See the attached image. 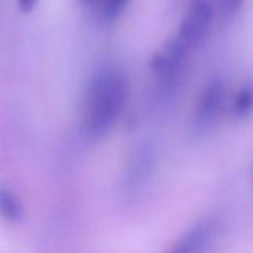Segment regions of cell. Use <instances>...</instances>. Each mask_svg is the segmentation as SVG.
I'll list each match as a JSON object with an SVG mask.
<instances>
[{"label": "cell", "instance_id": "cell-1", "mask_svg": "<svg viewBox=\"0 0 253 253\" xmlns=\"http://www.w3.org/2000/svg\"><path fill=\"white\" fill-rule=\"evenodd\" d=\"M128 95V84L116 67H103L86 84L82 107V131L89 139L104 136L118 121Z\"/></svg>", "mask_w": 253, "mask_h": 253}, {"label": "cell", "instance_id": "cell-2", "mask_svg": "<svg viewBox=\"0 0 253 253\" xmlns=\"http://www.w3.org/2000/svg\"><path fill=\"white\" fill-rule=\"evenodd\" d=\"M226 98V88L222 79L216 78L206 84L201 89L194 113H192V130L197 134H204L211 130L217 122Z\"/></svg>", "mask_w": 253, "mask_h": 253}, {"label": "cell", "instance_id": "cell-3", "mask_svg": "<svg viewBox=\"0 0 253 253\" xmlns=\"http://www.w3.org/2000/svg\"><path fill=\"white\" fill-rule=\"evenodd\" d=\"M211 23L213 8L209 0H191L176 39L186 49L192 51L206 41L211 29Z\"/></svg>", "mask_w": 253, "mask_h": 253}, {"label": "cell", "instance_id": "cell-4", "mask_svg": "<svg viewBox=\"0 0 253 253\" xmlns=\"http://www.w3.org/2000/svg\"><path fill=\"white\" fill-rule=\"evenodd\" d=\"M186 49L177 39H173L166 48H163L154 58L152 67L158 76L160 89L164 94H171L185 70V63L189 55Z\"/></svg>", "mask_w": 253, "mask_h": 253}, {"label": "cell", "instance_id": "cell-5", "mask_svg": "<svg viewBox=\"0 0 253 253\" xmlns=\"http://www.w3.org/2000/svg\"><path fill=\"white\" fill-rule=\"evenodd\" d=\"M219 232V219L216 216H204L198 219L188 231L174 243L169 253H207L213 246Z\"/></svg>", "mask_w": 253, "mask_h": 253}, {"label": "cell", "instance_id": "cell-6", "mask_svg": "<svg viewBox=\"0 0 253 253\" xmlns=\"http://www.w3.org/2000/svg\"><path fill=\"white\" fill-rule=\"evenodd\" d=\"M155 171V154L151 148H140L130 158L125 170L124 186L128 192L142 191L152 179Z\"/></svg>", "mask_w": 253, "mask_h": 253}, {"label": "cell", "instance_id": "cell-7", "mask_svg": "<svg viewBox=\"0 0 253 253\" xmlns=\"http://www.w3.org/2000/svg\"><path fill=\"white\" fill-rule=\"evenodd\" d=\"M24 216V207L21 200L12 191L0 188V217L14 223L20 222Z\"/></svg>", "mask_w": 253, "mask_h": 253}, {"label": "cell", "instance_id": "cell-8", "mask_svg": "<svg viewBox=\"0 0 253 253\" xmlns=\"http://www.w3.org/2000/svg\"><path fill=\"white\" fill-rule=\"evenodd\" d=\"M231 112L237 119H247L253 113V84H244L237 91Z\"/></svg>", "mask_w": 253, "mask_h": 253}, {"label": "cell", "instance_id": "cell-9", "mask_svg": "<svg viewBox=\"0 0 253 253\" xmlns=\"http://www.w3.org/2000/svg\"><path fill=\"white\" fill-rule=\"evenodd\" d=\"M128 5V0H100L98 14L104 23L115 21Z\"/></svg>", "mask_w": 253, "mask_h": 253}, {"label": "cell", "instance_id": "cell-10", "mask_svg": "<svg viewBox=\"0 0 253 253\" xmlns=\"http://www.w3.org/2000/svg\"><path fill=\"white\" fill-rule=\"evenodd\" d=\"M244 0H222V6L226 15H234L243 6Z\"/></svg>", "mask_w": 253, "mask_h": 253}, {"label": "cell", "instance_id": "cell-11", "mask_svg": "<svg viewBox=\"0 0 253 253\" xmlns=\"http://www.w3.org/2000/svg\"><path fill=\"white\" fill-rule=\"evenodd\" d=\"M38 5V0H18V6L23 12H32Z\"/></svg>", "mask_w": 253, "mask_h": 253}, {"label": "cell", "instance_id": "cell-12", "mask_svg": "<svg viewBox=\"0 0 253 253\" xmlns=\"http://www.w3.org/2000/svg\"><path fill=\"white\" fill-rule=\"evenodd\" d=\"M84 3H92V2H95V0H82Z\"/></svg>", "mask_w": 253, "mask_h": 253}]
</instances>
